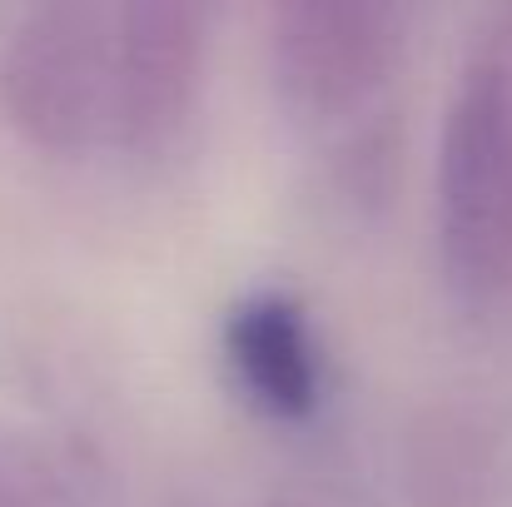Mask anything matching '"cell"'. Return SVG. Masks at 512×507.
I'll return each instance as SVG.
<instances>
[{
	"label": "cell",
	"instance_id": "obj_1",
	"mask_svg": "<svg viewBox=\"0 0 512 507\" xmlns=\"http://www.w3.org/2000/svg\"><path fill=\"white\" fill-rule=\"evenodd\" d=\"M204 75L199 0H25L0 50V110L50 155L165 150Z\"/></svg>",
	"mask_w": 512,
	"mask_h": 507
},
{
	"label": "cell",
	"instance_id": "obj_2",
	"mask_svg": "<svg viewBox=\"0 0 512 507\" xmlns=\"http://www.w3.org/2000/svg\"><path fill=\"white\" fill-rule=\"evenodd\" d=\"M438 264L473 309L512 304V0H493L443 105L433 169Z\"/></svg>",
	"mask_w": 512,
	"mask_h": 507
},
{
	"label": "cell",
	"instance_id": "obj_3",
	"mask_svg": "<svg viewBox=\"0 0 512 507\" xmlns=\"http://www.w3.org/2000/svg\"><path fill=\"white\" fill-rule=\"evenodd\" d=\"M408 0H274V90L304 125L363 110L393 75Z\"/></svg>",
	"mask_w": 512,
	"mask_h": 507
},
{
	"label": "cell",
	"instance_id": "obj_4",
	"mask_svg": "<svg viewBox=\"0 0 512 507\" xmlns=\"http://www.w3.org/2000/svg\"><path fill=\"white\" fill-rule=\"evenodd\" d=\"M219 348L239 393L259 413L279 423H304L319 413L324 348L299 299H289L284 289H254L234 299L219 324Z\"/></svg>",
	"mask_w": 512,
	"mask_h": 507
},
{
	"label": "cell",
	"instance_id": "obj_5",
	"mask_svg": "<svg viewBox=\"0 0 512 507\" xmlns=\"http://www.w3.org/2000/svg\"><path fill=\"white\" fill-rule=\"evenodd\" d=\"M0 507H50L35 473L25 463H15L10 453H0Z\"/></svg>",
	"mask_w": 512,
	"mask_h": 507
}]
</instances>
